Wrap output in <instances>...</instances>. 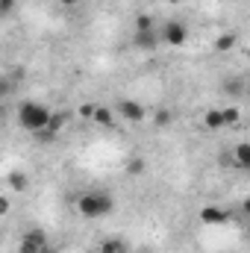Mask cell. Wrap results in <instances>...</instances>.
Segmentation results:
<instances>
[{
    "label": "cell",
    "instance_id": "obj_1",
    "mask_svg": "<svg viewBox=\"0 0 250 253\" xmlns=\"http://www.w3.org/2000/svg\"><path fill=\"white\" fill-rule=\"evenodd\" d=\"M74 206H77V212H80L85 221H97V218H103V215H109V212L115 209V200H112L109 191L94 189V191H83V194H77Z\"/></svg>",
    "mask_w": 250,
    "mask_h": 253
},
{
    "label": "cell",
    "instance_id": "obj_2",
    "mask_svg": "<svg viewBox=\"0 0 250 253\" xmlns=\"http://www.w3.org/2000/svg\"><path fill=\"white\" fill-rule=\"evenodd\" d=\"M50 109L44 106V103H36V100H24L21 106H18V121H21V126L27 129V132H44L47 129V124H50Z\"/></svg>",
    "mask_w": 250,
    "mask_h": 253
},
{
    "label": "cell",
    "instance_id": "obj_3",
    "mask_svg": "<svg viewBox=\"0 0 250 253\" xmlns=\"http://www.w3.org/2000/svg\"><path fill=\"white\" fill-rule=\"evenodd\" d=\"M159 36H162V44H168V47H186L188 44V27L183 21H165Z\"/></svg>",
    "mask_w": 250,
    "mask_h": 253
},
{
    "label": "cell",
    "instance_id": "obj_4",
    "mask_svg": "<svg viewBox=\"0 0 250 253\" xmlns=\"http://www.w3.org/2000/svg\"><path fill=\"white\" fill-rule=\"evenodd\" d=\"M47 248H50L47 233H44V230H39V227H33V230H27V233L21 236L18 253H44Z\"/></svg>",
    "mask_w": 250,
    "mask_h": 253
},
{
    "label": "cell",
    "instance_id": "obj_5",
    "mask_svg": "<svg viewBox=\"0 0 250 253\" xmlns=\"http://www.w3.org/2000/svg\"><path fill=\"white\" fill-rule=\"evenodd\" d=\"M118 115L124 118L126 124H144V121H147V109H144L138 100H132V97L118 100Z\"/></svg>",
    "mask_w": 250,
    "mask_h": 253
},
{
    "label": "cell",
    "instance_id": "obj_6",
    "mask_svg": "<svg viewBox=\"0 0 250 253\" xmlns=\"http://www.w3.org/2000/svg\"><path fill=\"white\" fill-rule=\"evenodd\" d=\"M200 221H203L206 227H221V224H227V221H230V212H227L224 206L209 203V206H203V209H200Z\"/></svg>",
    "mask_w": 250,
    "mask_h": 253
},
{
    "label": "cell",
    "instance_id": "obj_7",
    "mask_svg": "<svg viewBox=\"0 0 250 253\" xmlns=\"http://www.w3.org/2000/svg\"><path fill=\"white\" fill-rule=\"evenodd\" d=\"M68 121H71V115H68V112H53L47 129H44V132H39V135H42V138H53V135H59L65 126H68Z\"/></svg>",
    "mask_w": 250,
    "mask_h": 253
},
{
    "label": "cell",
    "instance_id": "obj_8",
    "mask_svg": "<svg viewBox=\"0 0 250 253\" xmlns=\"http://www.w3.org/2000/svg\"><path fill=\"white\" fill-rule=\"evenodd\" d=\"M233 165L250 171V141H239V144L233 147Z\"/></svg>",
    "mask_w": 250,
    "mask_h": 253
},
{
    "label": "cell",
    "instance_id": "obj_9",
    "mask_svg": "<svg viewBox=\"0 0 250 253\" xmlns=\"http://www.w3.org/2000/svg\"><path fill=\"white\" fill-rule=\"evenodd\" d=\"M156 44H162L159 30H150V33H135V47H141V50H156Z\"/></svg>",
    "mask_w": 250,
    "mask_h": 253
},
{
    "label": "cell",
    "instance_id": "obj_10",
    "mask_svg": "<svg viewBox=\"0 0 250 253\" xmlns=\"http://www.w3.org/2000/svg\"><path fill=\"white\" fill-rule=\"evenodd\" d=\"M236 44H239V33L236 30H227V33H221L215 39V50L218 53H230V50H236Z\"/></svg>",
    "mask_w": 250,
    "mask_h": 253
},
{
    "label": "cell",
    "instance_id": "obj_11",
    "mask_svg": "<svg viewBox=\"0 0 250 253\" xmlns=\"http://www.w3.org/2000/svg\"><path fill=\"white\" fill-rule=\"evenodd\" d=\"M91 124L100 126V129H112V126H115V115H112V109H109V106H97Z\"/></svg>",
    "mask_w": 250,
    "mask_h": 253
},
{
    "label": "cell",
    "instance_id": "obj_12",
    "mask_svg": "<svg viewBox=\"0 0 250 253\" xmlns=\"http://www.w3.org/2000/svg\"><path fill=\"white\" fill-rule=\"evenodd\" d=\"M126 251H129V245L118 236H109V239H103L97 245V253H126Z\"/></svg>",
    "mask_w": 250,
    "mask_h": 253
},
{
    "label": "cell",
    "instance_id": "obj_13",
    "mask_svg": "<svg viewBox=\"0 0 250 253\" xmlns=\"http://www.w3.org/2000/svg\"><path fill=\"white\" fill-rule=\"evenodd\" d=\"M203 126H206V129H227V126H224V109H206Z\"/></svg>",
    "mask_w": 250,
    "mask_h": 253
},
{
    "label": "cell",
    "instance_id": "obj_14",
    "mask_svg": "<svg viewBox=\"0 0 250 253\" xmlns=\"http://www.w3.org/2000/svg\"><path fill=\"white\" fill-rule=\"evenodd\" d=\"M239 121H242V109L233 103V106H224V126L230 129V126H239Z\"/></svg>",
    "mask_w": 250,
    "mask_h": 253
},
{
    "label": "cell",
    "instance_id": "obj_15",
    "mask_svg": "<svg viewBox=\"0 0 250 253\" xmlns=\"http://www.w3.org/2000/svg\"><path fill=\"white\" fill-rule=\"evenodd\" d=\"M9 189L12 191H27L30 189V180H27L21 171H12V174H9Z\"/></svg>",
    "mask_w": 250,
    "mask_h": 253
},
{
    "label": "cell",
    "instance_id": "obj_16",
    "mask_svg": "<svg viewBox=\"0 0 250 253\" xmlns=\"http://www.w3.org/2000/svg\"><path fill=\"white\" fill-rule=\"evenodd\" d=\"M144 168H147V162H144L141 156H132V159L126 162V174H129V177H141Z\"/></svg>",
    "mask_w": 250,
    "mask_h": 253
},
{
    "label": "cell",
    "instance_id": "obj_17",
    "mask_svg": "<svg viewBox=\"0 0 250 253\" xmlns=\"http://www.w3.org/2000/svg\"><path fill=\"white\" fill-rule=\"evenodd\" d=\"M150 30H156L153 27V18L150 15H138L135 18V33H150Z\"/></svg>",
    "mask_w": 250,
    "mask_h": 253
},
{
    "label": "cell",
    "instance_id": "obj_18",
    "mask_svg": "<svg viewBox=\"0 0 250 253\" xmlns=\"http://www.w3.org/2000/svg\"><path fill=\"white\" fill-rule=\"evenodd\" d=\"M153 124L159 126V129H165V126L171 124V112H168V109H159V112L153 115Z\"/></svg>",
    "mask_w": 250,
    "mask_h": 253
},
{
    "label": "cell",
    "instance_id": "obj_19",
    "mask_svg": "<svg viewBox=\"0 0 250 253\" xmlns=\"http://www.w3.org/2000/svg\"><path fill=\"white\" fill-rule=\"evenodd\" d=\"M94 109H97V106H91V103H85V106H80V115L91 121V118H94Z\"/></svg>",
    "mask_w": 250,
    "mask_h": 253
},
{
    "label": "cell",
    "instance_id": "obj_20",
    "mask_svg": "<svg viewBox=\"0 0 250 253\" xmlns=\"http://www.w3.org/2000/svg\"><path fill=\"white\" fill-rule=\"evenodd\" d=\"M9 209H12V197H0V215L3 218L9 215Z\"/></svg>",
    "mask_w": 250,
    "mask_h": 253
},
{
    "label": "cell",
    "instance_id": "obj_21",
    "mask_svg": "<svg viewBox=\"0 0 250 253\" xmlns=\"http://www.w3.org/2000/svg\"><path fill=\"white\" fill-rule=\"evenodd\" d=\"M0 12L3 15H12L15 12V0H0Z\"/></svg>",
    "mask_w": 250,
    "mask_h": 253
},
{
    "label": "cell",
    "instance_id": "obj_22",
    "mask_svg": "<svg viewBox=\"0 0 250 253\" xmlns=\"http://www.w3.org/2000/svg\"><path fill=\"white\" fill-rule=\"evenodd\" d=\"M59 3H62V6H68V9H71V6H77L80 0H59Z\"/></svg>",
    "mask_w": 250,
    "mask_h": 253
},
{
    "label": "cell",
    "instance_id": "obj_23",
    "mask_svg": "<svg viewBox=\"0 0 250 253\" xmlns=\"http://www.w3.org/2000/svg\"><path fill=\"white\" fill-rule=\"evenodd\" d=\"M242 209H245V215H250V197L245 200V203H242Z\"/></svg>",
    "mask_w": 250,
    "mask_h": 253
},
{
    "label": "cell",
    "instance_id": "obj_24",
    "mask_svg": "<svg viewBox=\"0 0 250 253\" xmlns=\"http://www.w3.org/2000/svg\"><path fill=\"white\" fill-rule=\"evenodd\" d=\"M245 94L250 97V80H245Z\"/></svg>",
    "mask_w": 250,
    "mask_h": 253
},
{
    "label": "cell",
    "instance_id": "obj_25",
    "mask_svg": "<svg viewBox=\"0 0 250 253\" xmlns=\"http://www.w3.org/2000/svg\"><path fill=\"white\" fill-rule=\"evenodd\" d=\"M44 253H59V251H56V248H47V251H44Z\"/></svg>",
    "mask_w": 250,
    "mask_h": 253
},
{
    "label": "cell",
    "instance_id": "obj_26",
    "mask_svg": "<svg viewBox=\"0 0 250 253\" xmlns=\"http://www.w3.org/2000/svg\"><path fill=\"white\" fill-rule=\"evenodd\" d=\"M126 253H135V251H126Z\"/></svg>",
    "mask_w": 250,
    "mask_h": 253
}]
</instances>
